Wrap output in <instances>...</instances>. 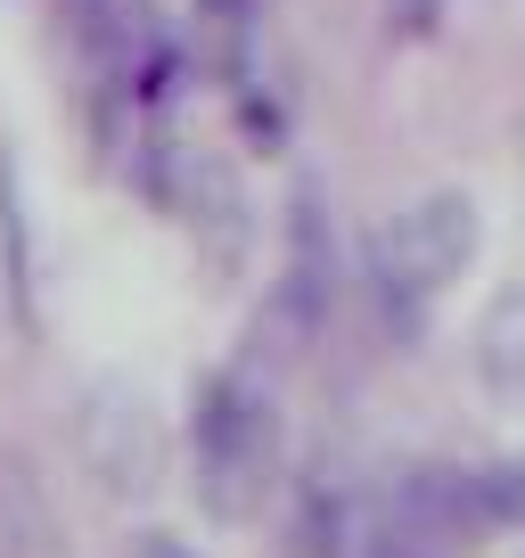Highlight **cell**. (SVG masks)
<instances>
[{"mask_svg":"<svg viewBox=\"0 0 525 558\" xmlns=\"http://www.w3.org/2000/svg\"><path fill=\"white\" fill-rule=\"evenodd\" d=\"M190 460H197V501H206V518H222V525L262 518V501L280 493V402H271V386L246 378V369L197 378Z\"/></svg>","mask_w":525,"mask_h":558,"instance_id":"6da1fadb","label":"cell"},{"mask_svg":"<svg viewBox=\"0 0 525 558\" xmlns=\"http://www.w3.org/2000/svg\"><path fill=\"white\" fill-rule=\"evenodd\" d=\"M476 255V197L468 190H427L419 206H403L378 239V296L394 337H411L427 320V304L468 271Z\"/></svg>","mask_w":525,"mask_h":558,"instance_id":"7a4b0ae2","label":"cell"},{"mask_svg":"<svg viewBox=\"0 0 525 558\" xmlns=\"http://www.w3.org/2000/svg\"><path fill=\"white\" fill-rule=\"evenodd\" d=\"M74 436H83V469L99 476L115 501L157 493V476H164V436H157V411H148L123 378H107V386H90V395H83Z\"/></svg>","mask_w":525,"mask_h":558,"instance_id":"3957f363","label":"cell"},{"mask_svg":"<svg viewBox=\"0 0 525 558\" xmlns=\"http://www.w3.org/2000/svg\"><path fill=\"white\" fill-rule=\"evenodd\" d=\"M329 304H337V246H329V222H320V197L304 190L296 222H288V263H280V304H271V320L304 345V337H320Z\"/></svg>","mask_w":525,"mask_h":558,"instance_id":"277c9868","label":"cell"},{"mask_svg":"<svg viewBox=\"0 0 525 558\" xmlns=\"http://www.w3.org/2000/svg\"><path fill=\"white\" fill-rule=\"evenodd\" d=\"M476 378L501 402H525V288H501L476 320Z\"/></svg>","mask_w":525,"mask_h":558,"instance_id":"5b68a950","label":"cell"},{"mask_svg":"<svg viewBox=\"0 0 525 558\" xmlns=\"http://www.w3.org/2000/svg\"><path fill=\"white\" fill-rule=\"evenodd\" d=\"M181 206H190L197 230H222V263H239V246H246V197H239V181H230V165L190 157V190H181Z\"/></svg>","mask_w":525,"mask_h":558,"instance_id":"8992f818","label":"cell"},{"mask_svg":"<svg viewBox=\"0 0 525 558\" xmlns=\"http://www.w3.org/2000/svg\"><path fill=\"white\" fill-rule=\"evenodd\" d=\"M132 558H197V550H190V542H173V534H141V542H132Z\"/></svg>","mask_w":525,"mask_h":558,"instance_id":"52a82bcc","label":"cell"},{"mask_svg":"<svg viewBox=\"0 0 525 558\" xmlns=\"http://www.w3.org/2000/svg\"><path fill=\"white\" fill-rule=\"evenodd\" d=\"M369 558H427L419 542H403V534H386V542H369Z\"/></svg>","mask_w":525,"mask_h":558,"instance_id":"ba28073f","label":"cell"}]
</instances>
